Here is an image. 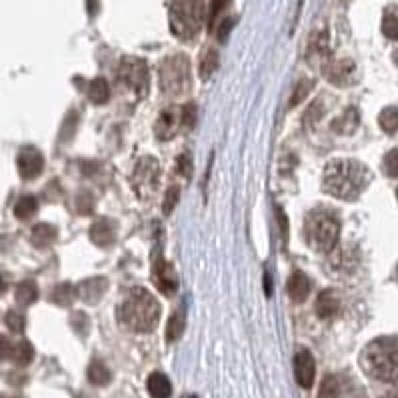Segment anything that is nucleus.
<instances>
[{"mask_svg":"<svg viewBox=\"0 0 398 398\" xmlns=\"http://www.w3.org/2000/svg\"><path fill=\"white\" fill-rule=\"evenodd\" d=\"M77 210H79V214H84V216L93 214V210H95V196L88 191L79 192V196H77Z\"/></svg>","mask_w":398,"mask_h":398,"instance_id":"nucleus-36","label":"nucleus"},{"mask_svg":"<svg viewBox=\"0 0 398 398\" xmlns=\"http://www.w3.org/2000/svg\"><path fill=\"white\" fill-rule=\"evenodd\" d=\"M36 210H38V200H36V196L24 194V196H20V198L16 200L15 216L18 221H29V218H32V216L36 214Z\"/></svg>","mask_w":398,"mask_h":398,"instance_id":"nucleus-20","label":"nucleus"},{"mask_svg":"<svg viewBox=\"0 0 398 398\" xmlns=\"http://www.w3.org/2000/svg\"><path fill=\"white\" fill-rule=\"evenodd\" d=\"M180 125L186 128V130L194 128V125H196V104L186 102V104L180 109Z\"/></svg>","mask_w":398,"mask_h":398,"instance_id":"nucleus-37","label":"nucleus"},{"mask_svg":"<svg viewBox=\"0 0 398 398\" xmlns=\"http://www.w3.org/2000/svg\"><path fill=\"white\" fill-rule=\"evenodd\" d=\"M168 20L176 38L194 40L207 20V4L205 0H175Z\"/></svg>","mask_w":398,"mask_h":398,"instance_id":"nucleus-5","label":"nucleus"},{"mask_svg":"<svg viewBox=\"0 0 398 398\" xmlns=\"http://www.w3.org/2000/svg\"><path fill=\"white\" fill-rule=\"evenodd\" d=\"M191 159H189V154H182V157H178L176 159V173L178 175H182L184 178H191Z\"/></svg>","mask_w":398,"mask_h":398,"instance_id":"nucleus-43","label":"nucleus"},{"mask_svg":"<svg viewBox=\"0 0 398 398\" xmlns=\"http://www.w3.org/2000/svg\"><path fill=\"white\" fill-rule=\"evenodd\" d=\"M34 358V347H32L29 340H20L15 347V354H13V360H15L18 367H29Z\"/></svg>","mask_w":398,"mask_h":398,"instance_id":"nucleus-28","label":"nucleus"},{"mask_svg":"<svg viewBox=\"0 0 398 398\" xmlns=\"http://www.w3.org/2000/svg\"><path fill=\"white\" fill-rule=\"evenodd\" d=\"M6 326L15 333V335H20V333H24V326H26V319H24V315L22 312H18V310H10V312H6Z\"/></svg>","mask_w":398,"mask_h":398,"instance_id":"nucleus-35","label":"nucleus"},{"mask_svg":"<svg viewBox=\"0 0 398 398\" xmlns=\"http://www.w3.org/2000/svg\"><path fill=\"white\" fill-rule=\"evenodd\" d=\"M360 365L368 376L381 383H398V338L381 336L365 347Z\"/></svg>","mask_w":398,"mask_h":398,"instance_id":"nucleus-3","label":"nucleus"},{"mask_svg":"<svg viewBox=\"0 0 398 398\" xmlns=\"http://www.w3.org/2000/svg\"><path fill=\"white\" fill-rule=\"evenodd\" d=\"M304 234L308 244L317 253H331L340 237V218L328 208H317L308 214L304 224Z\"/></svg>","mask_w":398,"mask_h":398,"instance_id":"nucleus-4","label":"nucleus"},{"mask_svg":"<svg viewBox=\"0 0 398 398\" xmlns=\"http://www.w3.org/2000/svg\"><path fill=\"white\" fill-rule=\"evenodd\" d=\"M70 324H72V328H74L80 336L88 335L90 322H88V317H86L84 312H74V315L70 317Z\"/></svg>","mask_w":398,"mask_h":398,"instance_id":"nucleus-39","label":"nucleus"},{"mask_svg":"<svg viewBox=\"0 0 398 398\" xmlns=\"http://www.w3.org/2000/svg\"><path fill=\"white\" fill-rule=\"evenodd\" d=\"M152 280L159 288L160 292H164L166 296H173L178 288V278L176 272L173 269V264H168L164 260V256H157L154 264H152Z\"/></svg>","mask_w":398,"mask_h":398,"instance_id":"nucleus-9","label":"nucleus"},{"mask_svg":"<svg viewBox=\"0 0 398 398\" xmlns=\"http://www.w3.org/2000/svg\"><path fill=\"white\" fill-rule=\"evenodd\" d=\"M90 240L100 248H109L114 242V226L109 218H98L90 226Z\"/></svg>","mask_w":398,"mask_h":398,"instance_id":"nucleus-16","label":"nucleus"},{"mask_svg":"<svg viewBox=\"0 0 398 398\" xmlns=\"http://www.w3.org/2000/svg\"><path fill=\"white\" fill-rule=\"evenodd\" d=\"M312 86H315V82H312V80H301V82L294 86L292 95H290L288 106H290V109H294V106H298L301 102H304V100H306V96L310 95Z\"/></svg>","mask_w":398,"mask_h":398,"instance_id":"nucleus-31","label":"nucleus"},{"mask_svg":"<svg viewBox=\"0 0 398 398\" xmlns=\"http://www.w3.org/2000/svg\"><path fill=\"white\" fill-rule=\"evenodd\" d=\"M159 180L160 166L157 159L144 157V159L136 164L134 173H132V186H134L136 194H138L143 200L150 198V196L157 192V189H159Z\"/></svg>","mask_w":398,"mask_h":398,"instance_id":"nucleus-7","label":"nucleus"},{"mask_svg":"<svg viewBox=\"0 0 398 398\" xmlns=\"http://www.w3.org/2000/svg\"><path fill=\"white\" fill-rule=\"evenodd\" d=\"M77 127H79V114L74 111L68 112L66 118H64L63 130H61V141H70L74 136V132H77Z\"/></svg>","mask_w":398,"mask_h":398,"instance_id":"nucleus-34","label":"nucleus"},{"mask_svg":"<svg viewBox=\"0 0 398 398\" xmlns=\"http://www.w3.org/2000/svg\"><path fill=\"white\" fill-rule=\"evenodd\" d=\"M109 290V280L104 276H93L80 282L79 296L86 304H96Z\"/></svg>","mask_w":398,"mask_h":398,"instance_id":"nucleus-14","label":"nucleus"},{"mask_svg":"<svg viewBox=\"0 0 398 398\" xmlns=\"http://www.w3.org/2000/svg\"><path fill=\"white\" fill-rule=\"evenodd\" d=\"M184 333V315L182 312H175L170 320H168V324H166V338H168V342H175L178 340L180 336Z\"/></svg>","mask_w":398,"mask_h":398,"instance_id":"nucleus-33","label":"nucleus"},{"mask_svg":"<svg viewBox=\"0 0 398 398\" xmlns=\"http://www.w3.org/2000/svg\"><path fill=\"white\" fill-rule=\"evenodd\" d=\"M6 290H8V280L0 274V294H4Z\"/></svg>","mask_w":398,"mask_h":398,"instance_id":"nucleus-47","label":"nucleus"},{"mask_svg":"<svg viewBox=\"0 0 398 398\" xmlns=\"http://www.w3.org/2000/svg\"><path fill=\"white\" fill-rule=\"evenodd\" d=\"M77 294H79V290H74L72 285L63 282V285L54 287L52 294H50V301L54 304H58V306H70V304L74 303Z\"/></svg>","mask_w":398,"mask_h":398,"instance_id":"nucleus-23","label":"nucleus"},{"mask_svg":"<svg viewBox=\"0 0 398 398\" xmlns=\"http://www.w3.org/2000/svg\"><path fill=\"white\" fill-rule=\"evenodd\" d=\"M148 392H150V398H170L173 395V386H170V381L162 374V372H152L148 376Z\"/></svg>","mask_w":398,"mask_h":398,"instance_id":"nucleus-19","label":"nucleus"},{"mask_svg":"<svg viewBox=\"0 0 398 398\" xmlns=\"http://www.w3.org/2000/svg\"><path fill=\"white\" fill-rule=\"evenodd\" d=\"M310 56H317L322 64L328 63V36L326 32H317L310 40Z\"/></svg>","mask_w":398,"mask_h":398,"instance_id":"nucleus-27","label":"nucleus"},{"mask_svg":"<svg viewBox=\"0 0 398 398\" xmlns=\"http://www.w3.org/2000/svg\"><path fill=\"white\" fill-rule=\"evenodd\" d=\"M86 374H88L90 384H95V386H106V384H111L112 381V372L109 370V367H106L104 363H100V360L90 363Z\"/></svg>","mask_w":398,"mask_h":398,"instance_id":"nucleus-22","label":"nucleus"},{"mask_svg":"<svg viewBox=\"0 0 398 398\" xmlns=\"http://www.w3.org/2000/svg\"><path fill=\"white\" fill-rule=\"evenodd\" d=\"M264 282H266V294L271 296L272 294V287H271V276L266 274V278H264Z\"/></svg>","mask_w":398,"mask_h":398,"instance_id":"nucleus-48","label":"nucleus"},{"mask_svg":"<svg viewBox=\"0 0 398 398\" xmlns=\"http://www.w3.org/2000/svg\"><path fill=\"white\" fill-rule=\"evenodd\" d=\"M218 63H221L218 52H216L214 48H207L205 54H202V58H200V64H198V74H200V79L202 80L210 79V77L216 72Z\"/></svg>","mask_w":398,"mask_h":398,"instance_id":"nucleus-21","label":"nucleus"},{"mask_svg":"<svg viewBox=\"0 0 398 398\" xmlns=\"http://www.w3.org/2000/svg\"><path fill=\"white\" fill-rule=\"evenodd\" d=\"M383 32L386 38H398V8H388L383 18Z\"/></svg>","mask_w":398,"mask_h":398,"instance_id":"nucleus-32","label":"nucleus"},{"mask_svg":"<svg viewBox=\"0 0 398 398\" xmlns=\"http://www.w3.org/2000/svg\"><path fill=\"white\" fill-rule=\"evenodd\" d=\"M13 354H15L13 342H10L4 335H0V360H8V358H13Z\"/></svg>","mask_w":398,"mask_h":398,"instance_id":"nucleus-44","label":"nucleus"},{"mask_svg":"<svg viewBox=\"0 0 398 398\" xmlns=\"http://www.w3.org/2000/svg\"><path fill=\"white\" fill-rule=\"evenodd\" d=\"M232 24H234V20H232V18L224 20L223 24H221V29H218V38H221V40H226V36H228V32H230V29H232Z\"/></svg>","mask_w":398,"mask_h":398,"instance_id":"nucleus-46","label":"nucleus"},{"mask_svg":"<svg viewBox=\"0 0 398 398\" xmlns=\"http://www.w3.org/2000/svg\"><path fill=\"white\" fill-rule=\"evenodd\" d=\"M381 398H398V392H386V395Z\"/></svg>","mask_w":398,"mask_h":398,"instance_id":"nucleus-50","label":"nucleus"},{"mask_svg":"<svg viewBox=\"0 0 398 398\" xmlns=\"http://www.w3.org/2000/svg\"><path fill=\"white\" fill-rule=\"evenodd\" d=\"M16 166H18V173L24 180H32L42 173L45 168V159L42 154L34 148V146H26L20 150L18 159H16Z\"/></svg>","mask_w":398,"mask_h":398,"instance_id":"nucleus-10","label":"nucleus"},{"mask_svg":"<svg viewBox=\"0 0 398 398\" xmlns=\"http://www.w3.org/2000/svg\"><path fill=\"white\" fill-rule=\"evenodd\" d=\"M178 127H182L180 125V111L176 106H170V109H164L159 114V118L154 122V134L159 141L166 143V141L175 138Z\"/></svg>","mask_w":398,"mask_h":398,"instance_id":"nucleus-11","label":"nucleus"},{"mask_svg":"<svg viewBox=\"0 0 398 398\" xmlns=\"http://www.w3.org/2000/svg\"><path fill=\"white\" fill-rule=\"evenodd\" d=\"M397 274H398V269H397Z\"/></svg>","mask_w":398,"mask_h":398,"instance_id":"nucleus-54","label":"nucleus"},{"mask_svg":"<svg viewBox=\"0 0 398 398\" xmlns=\"http://www.w3.org/2000/svg\"><path fill=\"white\" fill-rule=\"evenodd\" d=\"M88 10L90 15H96V0H88Z\"/></svg>","mask_w":398,"mask_h":398,"instance_id":"nucleus-49","label":"nucleus"},{"mask_svg":"<svg viewBox=\"0 0 398 398\" xmlns=\"http://www.w3.org/2000/svg\"><path fill=\"white\" fill-rule=\"evenodd\" d=\"M160 90L170 98L186 95L191 90L192 74L191 61L184 54H175L168 56L164 63L160 64Z\"/></svg>","mask_w":398,"mask_h":398,"instance_id":"nucleus-6","label":"nucleus"},{"mask_svg":"<svg viewBox=\"0 0 398 398\" xmlns=\"http://www.w3.org/2000/svg\"><path fill=\"white\" fill-rule=\"evenodd\" d=\"M276 223H278V230H280V237L287 242L288 240V218L285 214L282 208H276Z\"/></svg>","mask_w":398,"mask_h":398,"instance_id":"nucleus-45","label":"nucleus"},{"mask_svg":"<svg viewBox=\"0 0 398 398\" xmlns=\"http://www.w3.org/2000/svg\"><path fill=\"white\" fill-rule=\"evenodd\" d=\"M384 173L390 178H398V148L390 150L384 159Z\"/></svg>","mask_w":398,"mask_h":398,"instance_id":"nucleus-41","label":"nucleus"},{"mask_svg":"<svg viewBox=\"0 0 398 398\" xmlns=\"http://www.w3.org/2000/svg\"><path fill=\"white\" fill-rule=\"evenodd\" d=\"M38 298V287L34 280H22L18 287H16V303L20 306H29Z\"/></svg>","mask_w":398,"mask_h":398,"instance_id":"nucleus-25","label":"nucleus"},{"mask_svg":"<svg viewBox=\"0 0 398 398\" xmlns=\"http://www.w3.org/2000/svg\"><path fill=\"white\" fill-rule=\"evenodd\" d=\"M287 288L290 301L301 304L304 303V301L308 298V294H310V280H308V276H306L304 272H294V274L290 276V280H288Z\"/></svg>","mask_w":398,"mask_h":398,"instance_id":"nucleus-15","label":"nucleus"},{"mask_svg":"<svg viewBox=\"0 0 398 398\" xmlns=\"http://www.w3.org/2000/svg\"><path fill=\"white\" fill-rule=\"evenodd\" d=\"M88 98L95 104H104L111 98V84L104 79H95L88 86Z\"/></svg>","mask_w":398,"mask_h":398,"instance_id":"nucleus-24","label":"nucleus"},{"mask_svg":"<svg viewBox=\"0 0 398 398\" xmlns=\"http://www.w3.org/2000/svg\"><path fill=\"white\" fill-rule=\"evenodd\" d=\"M372 180L367 166L358 160H331L324 168L322 189L338 200H356Z\"/></svg>","mask_w":398,"mask_h":398,"instance_id":"nucleus-1","label":"nucleus"},{"mask_svg":"<svg viewBox=\"0 0 398 398\" xmlns=\"http://www.w3.org/2000/svg\"><path fill=\"white\" fill-rule=\"evenodd\" d=\"M397 198H398V189H397Z\"/></svg>","mask_w":398,"mask_h":398,"instance_id":"nucleus-53","label":"nucleus"},{"mask_svg":"<svg viewBox=\"0 0 398 398\" xmlns=\"http://www.w3.org/2000/svg\"><path fill=\"white\" fill-rule=\"evenodd\" d=\"M315 374H317V365L315 358L308 351H298L294 356V376L296 383L303 388H310L315 383Z\"/></svg>","mask_w":398,"mask_h":398,"instance_id":"nucleus-13","label":"nucleus"},{"mask_svg":"<svg viewBox=\"0 0 398 398\" xmlns=\"http://www.w3.org/2000/svg\"><path fill=\"white\" fill-rule=\"evenodd\" d=\"M120 324L134 333H152L159 326L160 304L146 288H132L118 308Z\"/></svg>","mask_w":398,"mask_h":398,"instance_id":"nucleus-2","label":"nucleus"},{"mask_svg":"<svg viewBox=\"0 0 398 398\" xmlns=\"http://www.w3.org/2000/svg\"><path fill=\"white\" fill-rule=\"evenodd\" d=\"M226 2H228V0H210V13H208V31H210V29H214V24H216L218 16H221V13H223L224 8H226Z\"/></svg>","mask_w":398,"mask_h":398,"instance_id":"nucleus-40","label":"nucleus"},{"mask_svg":"<svg viewBox=\"0 0 398 398\" xmlns=\"http://www.w3.org/2000/svg\"><path fill=\"white\" fill-rule=\"evenodd\" d=\"M379 125L383 128L384 132H388V134H395L398 130V109L397 106H388V109H384L381 112V116H379Z\"/></svg>","mask_w":398,"mask_h":398,"instance_id":"nucleus-29","label":"nucleus"},{"mask_svg":"<svg viewBox=\"0 0 398 398\" xmlns=\"http://www.w3.org/2000/svg\"><path fill=\"white\" fill-rule=\"evenodd\" d=\"M56 237H58V230H56L52 224L47 223L36 224L31 232L32 244H34L36 248H47V246H50V244L56 240Z\"/></svg>","mask_w":398,"mask_h":398,"instance_id":"nucleus-18","label":"nucleus"},{"mask_svg":"<svg viewBox=\"0 0 398 398\" xmlns=\"http://www.w3.org/2000/svg\"><path fill=\"white\" fill-rule=\"evenodd\" d=\"M178 194H180V191H178V186H170L168 191L164 192V198H162V212L168 216L173 210H175V207L178 205Z\"/></svg>","mask_w":398,"mask_h":398,"instance_id":"nucleus-38","label":"nucleus"},{"mask_svg":"<svg viewBox=\"0 0 398 398\" xmlns=\"http://www.w3.org/2000/svg\"><path fill=\"white\" fill-rule=\"evenodd\" d=\"M340 301L333 290H322L317 298V315L322 320H333L338 315Z\"/></svg>","mask_w":398,"mask_h":398,"instance_id":"nucleus-17","label":"nucleus"},{"mask_svg":"<svg viewBox=\"0 0 398 398\" xmlns=\"http://www.w3.org/2000/svg\"><path fill=\"white\" fill-rule=\"evenodd\" d=\"M322 111H324V109H322V102H315V104L308 109L306 116H304V125H306V127H315V125L320 120Z\"/></svg>","mask_w":398,"mask_h":398,"instance_id":"nucleus-42","label":"nucleus"},{"mask_svg":"<svg viewBox=\"0 0 398 398\" xmlns=\"http://www.w3.org/2000/svg\"><path fill=\"white\" fill-rule=\"evenodd\" d=\"M342 397V386H340V381L333 376V374H328L322 384H320V390H319V398H340Z\"/></svg>","mask_w":398,"mask_h":398,"instance_id":"nucleus-30","label":"nucleus"},{"mask_svg":"<svg viewBox=\"0 0 398 398\" xmlns=\"http://www.w3.org/2000/svg\"><path fill=\"white\" fill-rule=\"evenodd\" d=\"M356 127H358V111L356 109H349L338 120L333 122V130L340 132V134H351Z\"/></svg>","mask_w":398,"mask_h":398,"instance_id":"nucleus-26","label":"nucleus"},{"mask_svg":"<svg viewBox=\"0 0 398 398\" xmlns=\"http://www.w3.org/2000/svg\"><path fill=\"white\" fill-rule=\"evenodd\" d=\"M118 77L132 93L144 96L148 93V66L143 58L125 56L118 66Z\"/></svg>","mask_w":398,"mask_h":398,"instance_id":"nucleus-8","label":"nucleus"},{"mask_svg":"<svg viewBox=\"0 0 398 398\" xmlns=\"http://www.w3.org/2000/svg\"><path fill=\"white\" fill-rule=\"evenodd\" d=\"M354 70H356V64L349 61V58L324 64V77L335 86H349V84H352L354 82Z\"/></svg>","mask_w":398,"mask_h":398,"instance_id":"nucleus-12","label":"nucleus"},{"mask_svg":"<svg viewBox=\"0 0 398 398\" xmlns=\"http://www.w3.org/2000/svg\"><path fill=\"white\" fill-rule=\"evenodd\" d=\"M392 58H395V63L398 64V50H397V52H395V56H392Z\"/></svg>","mask_w":398,"mask_h":398,"instance_id":"nucleus-51","label":"nucleus"},{"mask_svg":"<svg viewBox=\"0 0 398 398\" xmlns=\"http://www.w3.org/2000/svg\"><path fill=\"white\" fill-rule=\"evenodd\" d=\"M0 398H15V397H0Z\"/></svg>","mask_w":398,"mask_h":398,"instance_id":"nucleus-52","label":"nucleus"}]
</instances>
